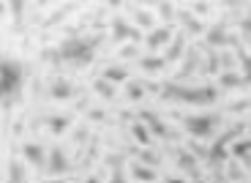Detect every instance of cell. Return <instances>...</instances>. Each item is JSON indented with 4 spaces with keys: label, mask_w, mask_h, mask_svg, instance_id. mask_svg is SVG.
Instances as JSON below:
<instances>
[{
    "label": "cell",
    "mask_w": 251,
    "mask_h": 183,
    "mask_svg": "<svg viewBox=\"0 0 251 183\" xmlns=\"http://www.w3.org/2000/svg\"><path fill=\"white\" fill-rule=\"evenodd\" d=\"M172 38H175V27L161 25V27H156V30H151V36H145V47L151 52H158L161 47H170Z\"/></svg>",
    "instance_id": "8"
},
{
    "label": "cell",
    "mask_w": 251,
    "mask_h": 183,
    "mask_svg": "<svg viewBox=\"0 0 251 183\" xmlns=\"http://www.w3.org/2000/svg\"><path fill=\"white\" fill-rule=\"evenodd\" d=\"M71 123H74V118H71V115H50V118H47V129H50L55 137H60V134L66 131Z\"/></svg>",
    "instance_id": "19"
},
{
    "label": "cell",
    "mask_w": 251,
    "mask_h": 183,
    "mask_svg": "<svg viewBox=\"0 0 251 183\" xmlns=\"http://www.w3.org/2000/svg\"><path fill=\"white\" fill-rule=\"evenodd\" d=\"M177 19H180V25L186 27L191 36H200V33H207L205 25H202L200 19H197V14L191 11V8H177Z\"/></svg>",
    "instance_id": "15"
},
{
    "label": "cell",
    "mask_w": 251,
    "mask_h": 183,
    "mask_svg": "<svg viewBox=\"0 0 251 183\" xmlns=\"http://www.w3.org/2000/svg\"><path fill=\"white\" fill-rule=\"evenodd\" d=\"M145 85L139 82V79H128L126 82V96H128V101H142L145 99Z\"/></svg>",
    "instance_id": "27"
},
{
    "label": "cell",
    "mask_w": 251,
    "mask_h": 183,
    "mask_svg": "<svg viewBox=\"0 0 251 183\" xmlns=\"http://www.w3.org/2000/svg\"><path fill=\"white\" fill-rule=\"evenodd\" d=\"M232 153L240 158V161H246V164L251 167V139H238L232 145Z\"/></svg>",
    "instance_id": "29"
},
{
    "label": "cell",
    "mask_w": 251,
    "mask_h": 183,
    "mask_svg": "<svg viewBox=\"0 0 251 183\" xmlns=\"http://www.w3.org/2000/svg\"><path fill=\"white\" fill-rule=\"evenodd\" d=\"M93 90L101 96V99H107V101H112V99H115V88H112V82H107L104 77L93 79Z\"/></svg>",
    "instance_id": "30"
},
{
    "label": "cell",
    "mask_w": 251,
    "mask_h": 183,
    "mask_svg": "<svg viewBox=\"0 0 251 183\" xmlns=\"http://www.w3.org/2000/svg\"><path fill=\"white\" fill-rule=\"evenodd\" d=\"M85 139H88V126H79V129L74 131V145H82Z\"/></svg>",
    "instance_id": "37"
},
{
    "label": "cell",
    "mask_w": 251,
    "mask_h": 183,
    "mask_svg": "<svg viewBox=\"0 0 251 183\" xmlns=\"http://www.w3.org/2000/svg\"><path fill=\"white\" fill-rule=\"evenodd\" d=\"M139 69L145 71V74H158V71L167 69V60H164V55H148V57H139Z\"/></svg>",
    "instance_id": "20"
},
{
    "label": "cell",
    "mask_w": 251,
    "mask_h": 183,
    "mask_svg": "<svg viewBox=\"0 0 251 183\" xmlns=\"http://www.w3.org/2000/svg\"><path fill=\"white\" fill-rule=\"evenodd\" d=\"M164 183H186V181H180V178H167Z\"/></svg>",
    "instance_id": "41"
},
{
    "label": "cell",
    "mask_w": 251,
    "mask_h": 183,
    "mask_svg": "<svg viewBox=\"0 0 251 183\" xmlns=\"http://www.w3.org/2000/svg\"><path fill=\"white\" fill-rule=\"evenodd\" d=\"M219 123L221 115H186L183 118V129L191 134V139H210Z\"/></svg>",
    "instance_id": "4"
},
{
    "label": "cell",
    "mask_w": 251,
    "mask_h": 183,
    "mask_svg": "<svg viewBox=\"0 0 251 183\" xmlns=\"http://www.w3.org/2000/svg\"><path fill=\"white\" fill-rule=\"evenodd\" d=\"M139 120H142L145 126L151 129L153 137H161V139H170V137H172V131L167 129V123H164V120L158 118L156 112H151V109H142V112H139Z\"/></svg>",
    "instance_id": "12"
},
{
    "label": "cell",
    "mask_w": 251,
    "mask_h": 183,
    "mask_svg": "<svg viewBox=\"0 0 251 183\" xmlns=\"http://www.w3.org/2000/svg\"><path fill=\"white\" fill-rule=\"evenodd\" d=\"M109 33H112V38L115 41H131V44H139V41H145V36H142V30L139 27H134V25H128L123 17H115L112 22H109Z\"/></svg>",
    "instance_id": "6"
},
{
    "label": "cell",
    "mask_w": 251,
    "mask_h": 183,
    "mask_svg": "<svg viewBox=\"0 0 251 183\" xmlns=\"http://www.w3.org/2000/svg\"><path fill=\"white\" fill-rule=\"evenodd\" d=\"M131 137L134 139H137V142H139V145H142V148H148V145H151V142H153V134H151V129H148V126H145V123H142V120H134V123H131Z\"/></svg>",
    "instance_id": "22"
},
{
    "label": "cell",
    "mask_w": 251,
    "mask_h": 183,
    "mask_svg": "<svg viewBox=\"0 0 251 183\" xmlns=\"http://www.w3.org/2000/svg\"><path fill=\"white\" fill-rule=\"evenodd\" d=\"M158 93L170 101H177V104H197V107H207V104L219 101V90L213 85L188 88V85H180V82H164L158 85Z\"/></svg>",
    "instance_id": "2"
},
{
    "label": "cell",
    "mask_w": 251,
    "mask_h": 183,
    "mask_svg": "<svg viewBox=\"0 0 251 183\" xmlns=\"http://www.w3.org/2000/svg\"><path fill=\"white\" fill-rule=\"evenodd\" d=\"M186 145H188V151L194 153L197 158H205V161H207V158H210V148H205V145H202V142H200V139H188Z\"/></svg>",
    "instance_id": "31"
},
{
    "label": "cell",
    "mask_w": 251,
    "mask_h": 183,
    "mask_svg": "<svg viewBox=\"0 0 251 183\" xmlns=\"http://www.w3.org/2000/svg\"><path fill=\"white\" fill-rule=\"evenodd\" d=\"M107 183H126V170H123V167H118V170H112V178H109Z\"/></svg>",
    "instance_id": "38"
},
{
    "label": "cell",
    "mask_w": 251,
    "mask_h": 183,
    "mask_svg": "<svg viewBox=\"0 0 251 183\" xmlns=\"http://www.w3.org/2000/svg\"><path fill=\"white\" fill-rule=\"evenodd\" d=\"M229 167V178H235V181H240V178H243V172L238 170V164H226Z\"/></svg>",
    "instance_id": "39"
},
{
    "label": "cell",
    "mask_w": 251,
    "mask_h": 183,
    "mask_svg": "<svg viewBox=\"0 0 251 183\" xmlns=\"http://www.w3.org/2000/svg\"><path fill=\"white\" fill-rule=\"evenodd\" d=\"M71 170H74V167H71L66 151H63V148H52V151H50V164H47V172H50V175H66V172H71Z\"/></svg>",
    "instance_id": "13"
},
{
    "label": "cell",
    "mask_w": 251,
    "mask_h": 183,
    "mask_svg": "<svg viewBox=\"0 0 251 183\" xmlns=\"http://www.w3.org/2000/svg\"><path fill=\"white\" fill-rule=\"evenodd\" d=\"M101 77H104L107 82H112V85H118V82H128V69H126V66H120V63H115V66H107Z\"/></svg>",
    "instance_id": "23"
},
{
    "label": "cell",
    "mask_w": 251,
    "mask_h": 183,
    "mask_svg": "<svg viewBox=\"0 0 251 183\" xmlns=\"http://www.w3.org/2000/svg\"><path fill=\"white\" fill-rule=\"evenodd\" d=\"M90 120H104V112L101 109H90Z\"/></svg>",
    "instance_id": "40"
},
{
    "label": "cell",
    "mask_w": 251,
    "mask_h": 183,
    "mask_svg": "<svg viewBox=\"0 0 251 183\" xmlns=\"http://www.w3.org/2000/svg\"><path fill=\"white\" fill-rule=\"evenodd\" d=\"M219 85H221L224 90H232V88H240V85H246V82H243V77L235 74V71H221Z\"/></svg>",
    "instance_id": "28"
},
{
    "label": "cell",
    "mask_w": 251,
    "mask_h": 183,
    "mask_svg": "<svg viewBox=\"0 0 251 183\" xmlns=\"http://www.w3.org/2000/svg\"><path fill=\"white\" fill-rule=\"evenodd\" d=\"M25 3H22V0H14V3H8V11H11V17H14V22H22V17H25Z\"/></svg>",
    "instance_id": "32"
},
{
    "label": "cell",
    "mask_w": 251,
    "mask_h": 183,
    "mask_svg": "<svg viewBox=\"0 0 251 183\" xmlns=\"http://www.w3.org/2000/svg\"><path fill=\"white\" fill-rule=\"evenodd\" d=\"M131 153L137 156L139 164H148V167H158V164H161V156L153 153L151 148H131Z\"/></svg>",
    "instance_id": "25"
},
{
    "label": "cell",
    "mask_w": 251,
    "mask_h": 183,
    "mask_svg": "<svg viewBox=\"0 0 251 183\" xmlns=\"http://www.w3.org/2000/svg\"><path fill=\"white\" fill-rule=\"evenodd\" d=\"M175 158H177V167H180V170L186 172L191 181H202V172H200V167H197V161H200V158H197L191 151H183V148H180V151L175 153Z\"/></svg>",
    "instance_id": "14"
},
{
    "label": "cell",
    "mask_w": 251,
    "mask_h": 183,
    "mask_svg": "<svg viewBox=\"0 0 251 183\" xmlns=\"http://www.w3.org/2000/svg\"><path fill=\"white\" fill-rule=\"evenodd\" d=\"M22 88V63L14 57L0 60V96H3V107H11L17 90Z\"/></svg>",
    "instance_id": "3"
},
{
    "label": "cell",
    "mask_w": 251,
    "mask_h": 183,
    "mask_svg": "<svg viewBox=\"0 0 251 183\" xmlns=\"http://www.w3.org/2000/svg\"><path fill=\"white\" fill-rule=\"evenodd\" d=\"M128 175H131L137 183H153V181L158 178V172L153 170V167H148V164H139V161H134V164H128Z\"/></svg>",
    "instance_id": "18"
},
{
    "label": "cell",
    "mask_w": 251,
    "mask_h": 183,
    "mask_svg": "<svg viewBox=\"0 0 251 183\" xmlns=\"http://www.w3.org/2000/svg\"><path fill=\"white\" fill-rule=\"evenodd\" d=\"M25 181H27L25 161H19V158H11V161H8V178H6V183H25Z\"/></svg>",
    "instance_id": "21"
},
{
    "label": "cell",
    "mask_w": 251,
    "mask_h": 183,
    "mask_svg": "<svg viewBox=\"0 0 251 183\" xmlns=\"http://www.w3.org/2000/svg\"><path fill=\"white\" fill-rule=\"evenodd\" d=\"M47 183H66V181H60V178H55V181H47Z\"/></svg>",
    "instance_id": "42"
},
{
    "label": "cell",
    "mask_w": 251,
    "mask_h": 183,
    "mask_svg": "<svg viewBox=\"0 0 251 183\" xmlns=\"http://www.w3.org/2000/svg\"><path fill=\"white\" fill-rule=\"evenodd\" d=\"M158 14H161L164 19H172V17H177V11H175V6H172V3H167V0H164V3H158Z\"/></svg>",
    "instance_id": "33"
},
{
    "label": "cell",
    "mask_w": 251,
    "mask_h": 183,
    "mask_svg": "<svg viewBox=\"0 0 251 183\" xmlns=\"http://www.w3.org/2000/svg\"><path fill=\"white\" fill-rule=\"evenodd\" d=\"M232 47L238 50V60H240V66H243V82L251 85V55L243 50V47H240V41H235Z\"/></svg>",
    "instance_id": "26"
},
{
    "label": "cell",
    "mask_w": 251,
    "mask_h": 183,
    "mask_svg": "<svg viewBox=\"0 0 251 183\" xmlns=\"http://www.w3.org/2000/svg\"><path fill=\"white\" fill-rule=\"evenodd\" d=\"M240 131H243V123H238V126L229 129L226 134H221L213 145H210V158H207V164L213 167V170H219V167L226 161V148H229V142H232V139L238 137Z\"/></svg>",
    "instance_id": "5"
},
{
    "label": "cell",
    "mask_w": 251,
    "mask_h": 183,
    "mask_svg": "<svg viewBox=\"0 0 251 183\" xmlns=\"http://www.w3.org/2000/svg\"><path fill=\"white\" fill-rule=\"evenodd\" d=\"M205 57H207V60L202 63V71H205V74H219V69H221V52L205 47Z\"/></svg>",
    "instance_id": "24"
},
{
    "label": "cell",
    "mask_w": 251,
    "mask_h": 183,
    "mask_svg": "<svg viewBox=\"0 0 251 183\" xmlns=\"http://www.w3.org/2000/svg\"><path fill=\"white\" fill-rule=\"evenodd\" d=\"M188 8H191L197 17H205V14H210V3H191Z\"/></svg>",
    "instance_id": "35"
},
{
    "label": "cell",
    "mask_w": 251,
    "mask_h": 183,
    "mask_svg": "<svg viewBox=\"0 0 251 183\" xmlns=\"http://www.w3.org/2000/svg\"><path fill=\"white\" fill-rule=\"evenodd\" d=\"M183 52H186V30L175 33L172 44L167 47V52H164V60H167V63H177V60L183 57Z\"/></svg>",
    "instance_id": "16"
},
{
    "label": "cell",
    "mask_w": 251,
    "mask_h": 183,
    "mask_svg": "<svg viewBox=\"0 0 251 183\" xmlns=\"http://www.w3.org/2000/svg\"><path fill=\"white\" fill-rule=\"evenodd\" d=\"M76 96V88L66 79V77H52L50 79V99L52 101H69Z\"/></svg>",
    "instance_id": "11"
},
{
    "label": "cell",
    "mask_w": 251,
    "mask_h": 183,
    "mask_svg": "<svg viewBox=\"0 0 251 183\" xmlns=\"http://www.w3.org/2000/svg\"><path fill=\"white\" fill-rule=\"evenodd\" d=\"M99 44H101V36H69L60 41L57 52H60L63 63H71L76 69H82V66L93 63Z\"/></svg>",
    "instance_id": "1"
},
{
    "label": "cell",
    "mask_w": 251,
    "mask_h": 183,
    "mask_svg": "<svg viewBox=\"0 0 251 183\" xmlns=\"http://www.w3.org/2000/svg\"><path fill=\"white\" fill-rule=\"evenodd\" d=\"M118 55L120 57H137V60H139V47L137 44H128V47H123V50H118Z\"/></svg>",
    "instance_id": "34"
},
{
    "label": "cell",
    "mask_w": 251,
    "mask_h": 183,
    "mask_svg": "<svg viewBox=\"0 0 251 183\" xmlns=\"http://www.w3.org/2000/svg\"><path fill=\"white\" fill-rule=\"evenodd\" d=\"M22 156H25V161L38 172L47 170V164H50V153L38 145V142H25V145H22Z\"/></svg>",
    "instance_id": "7"
},
{
    "label": "cell",
    "mask_w": 251,
    "mask_h": 183,
    "mask_svg": "<svg viewBox=\"0 0 251 183\" xmlns=\"http://www.w3.org/2000/svg\"><path fill=\"white\" fill-rule=\"evenodd\" d=\"M240 33H243L246 38H251V8H249V17L240 19Z\"/></svg>",
    "instance_id": "36"
},
{
    "label": "cell",
    "mask_w": 251,
    "mask_h": 183,
    "mask_svg": "<svg viewBox=\"0 0 251 183\" xmlns=\"http://www.w3.org/2000/svg\"><path fill=\"white\" fill-rule=\"evenodd\" d=\"M197 69H202V57H200V47H188L186 50V57H183V66L177 69L175 79L172 82H180V79H188Z\"/></svg>",
    "instance_id": "9"
},
{
    "label": "cell",
    "mask_w": 251,
    "mask_h": 183,
    "mask_svg": "<svg viewBox=\"0 0 251 183\" xmlns=\"http://www.w3.org/2000/svg\"><path fill=\"white\" fill-rule=\"evenodd\" d=\"M238 38H232L229 33H226V25L224 22H219V25H213L210 30L205 33V47H210V50H224L226 44H235Z\"/></svg>",
    "instance_id": "10"
},
{
    "label": "cell",
    "mask_w": 251,
    "mask_h": 183,
    "mask_svg": "<svg viewBox=\"0 0 251 183\" xmlns=\"http://www.w3.org/2000/svg\"><path fill=\"white\" fill-rule=\"evenodd\" d=\"M128 11H131V17H134V22H137L139 30H156V17H153L148 8H142V6H128Z\"/></svg>",
    "instance_id": "17"
},
{
    "label": "cell",
    "mask_w": 251,
    "mask_h": 183,
    "mask_svg": "<svg viewBox=\"0 0 251 183\" xmlns=\"http://www.w3.org/2000/svg\"><path fill=\"white\" fill-rule=\"evenodd\" d=\"M246 44H249V50H251V38H246Z\"/></svg>",
    "instance_id": "43"
}]
</instances>
